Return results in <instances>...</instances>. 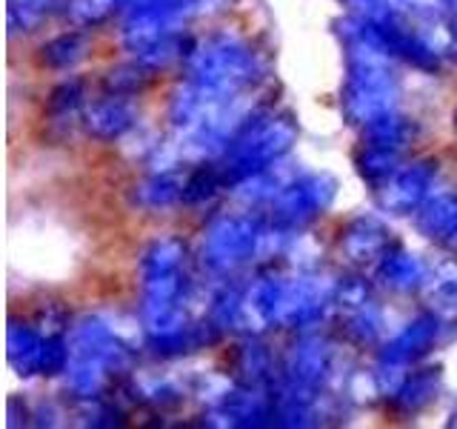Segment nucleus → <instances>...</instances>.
I'll use <instances>...</instances> for the list:
<instances>
[{"label": "nucleus", "instance_id": "f257e3e1", "mask_svg": "<svg viewBox=\"0 0 457 429\" xmlns=\"http://www.w3.org/2000/svg\"><path fill=\"white\" fill-rule=\"evenodd\" d=\"M69 352L71 358L66 366V383L71 395L83 400L100 398L112 375L132 366V349L114 335L106 321L95 318V315H86L71 326Z\"/></svg>", "mask_w": 457, "mask_h": 429}, {"label": "nucleus", "instance_id": "f03ea898", "mask_svg": "<svg viewBox=\"0 0 457 429\" xmlns=\"http://www.w3.org/2000/svg\"><path fill=\"white\" fill-rule=\"evenodd\" d=\"M186 72L189 83L220 97H237L263 75L254 49L232 35H212L195 43L192 55L186 57Z\"/></svg>", "mask_w": 457, "mask_h": 429}, {"label": "nucleus", "instance_id": "7ed1b4c3", "mask_svg": "<svg viewBox=\"0 0 457 429\" xmlns=\"http://www.w3.org/2000/svg\"><path fill=\"white\" fill-rule=\"evenodd\" d=\"M275 232H280L278 226L266 229V223L254 214H226V218L212 221L204 232L200 261L214 275H228V272L246 266L254 255H261Z\"/></svg>", "mask_w": 457, "mask_h": 429}, {"label": "nucleus", "instance_id": "20e7f679", "mask_svg": "<svg viewBox=\"0 0 457 429\" xmlns=\"http://www.w3.org/2000/svg\"><path fill=\"white\" fill-rule=\"evenodd\" d=\"M443 318L435 312H423L414 321H409L400 332L386 343L383 352L378 355L375 366V386L383 395H395L400 390V383L406 381L409 366H414L435 349V343L440 338Z\"/></svg>", "mask_w": 457, "mask_h": 429}, {"label": "nucleus", "instance_id": "39448f33", "mask_svg": "<svg viewBox=\"0 0 457 429\" xmlns=\"http://www.w3.org/2000/svg\"><path fill=\"white\" fill-rule=\"evenodd\" d=\"M335 192H337V181L332 175H323V172L320 175L292 178L269 204L271 226H278L286 235L297 232V229L309 226L314 218H320L328 209V204L335 200Z\"/></svg>", "mask_w": 457, "mask_h": 429}, {"label": "nucleus", "instance_id": "423d86ee", "mask_svg": "<svg viewBox=\"0 0 457 429\" xmlns=\"http://www.w3.org/2000/svg\"><path fill=\"white\" fill-rule=\"evenodd\" d=\"M435 178H437V161H432V157H420V161L397 166L395 175L378 186L380 206L392 214L418 212L426 204V198L432 195Z\"/></svg>", "mask_w": 457, "mask_h": 429}, {"label": "nucleus", "instance_id": "0eeeda50", "mask_svg": "<svg viewBox=\"0 0 457 429\" xmlns=\"http://www.w3.org/2000/svg\"><path fill=\"white\" fill-rule=\"evenodd\" d=\"M332 364H335V349L323 338H303L300 343H295L289 358H286L283 378L306 386V390L320 392L328 375H332Z\"/></svg>", "mask_w": 457, "mask_h": 429}, {"label": "nucleus", "instance_id": "6e6552de", "mask_svg": "<svg viewBox=\"0 0 457 429\" xmlns=\"http://www.w3.org/2000/svg\"><path fill=\"white\" fill-rule=\"evenodd\" d=\"M392 249V229L375 214H361L340 232V252L354 264H378Z\"/></svg>", "mask_w": 457, "mask_h": 429}, {"label": "nucleus", "instance_id": "1a4fd4ad", "mask_svg": "<svg viewBox=\"0 0 457 429\" xmlns=\"http://www.w3.org/2000/svg\"><path fill=\"white\" fill-rule=\"evenodd\" d=\"M83 129L95 140H118L135 126L137 112L123 95H106L83 109Z\"/></svg>", "mask_w": 457, "mask_h": 429}, {"label": "nucleus", "instance_id": "9d476101", "mask_svg": "<svg viewBox=\"0 0 457 429\" xmlns=\"http://www.w3.org/2000/svg\"><path fill=\"white\" fill-rule=\"evenodd\" d=\"M418 218V232L443 247L457 249V195L454 192H437L428 195L426 204L414 212Z\"/></svg>", "mask_w": 457, "mask_h": 429}, {"label": "nucleus", "instance_id": "9b49d317", "mask_svg": "<svg viewBox=\"0 0 457 429\" xmlns=\"http://www.w3.org/2000/svg\"><path fill=\"white\" fill-rule=\"evenodd\" d=\"M428 278V266L420 261L418 255H411L400 247H392L378 261V281L389 286L392 292H414L423 290Z\"/></svg>", "mask_w": 457, "mask_h": 429}, {"label": "nucleus", "instance_id": "f8f14e48", "mask_svg": "<svg viewBox=\"0 0 457 429\" xmlns=\"http://www.w3.org/2000/svg\"><path fill=\"white\" fill-rule=\"evenodd\" d=\"M6 343H9V364L18 369V375L23 378L40 375V358H43V347H46V332H40L37 326L26 321L12 318Z\"/></svg>", "mask_w": 457, "mask_h": 429}, {"label": "nucleus", "instance_id": "ddd939ff", "mask_svg": "<svg viewBox=\"0 0 457 429\" xmlns=\"http://www.w3.org/2000/svg\"><path fill=\"white\" fill-rule=\"evenodd\" d=\"M426 304L435 315H440L443 321L457 318V261H437L428 269V278L423 283Z\"/></svg>", "mask_w": 457, "mask_h": 429}, {"label": "nucleus", "instance_id": "4468645a", "mask_svg": "<svg viewBox=\"0 0 457 429\" xmlns=\"http://www.w3.org/2000/svg\"><path fill=\"white\" fill-rule=\"evenodd\" d=\"M183 186L186 175H180V172H157V175L146 178L135 189V204L152 212L171 209L183 204Z\"/></svg>", "mask_w": 457, "mask_h": 429}, {"label": "nucleus", "instance_id": "2eb2a0df", "mask_svg": "<svg viewBox=\"0 0 457 429\" xmlns=\"http://www.w3.org/2000/svg\"><path fill=\"white\" fill-rule=\"evenodd\" d=\"M86 52H89V38L83 32H63L40 46V63L57 72H69L83 61Z\"/></svg>", "mask_w": 457, "mask_h": 429}, {"label": "nucleus", "instance_id": "dca6fc26", "mask_svg": "<svg viewBox=\"0 0 457 429\" xmlns=\"http://www.w3.org/2000/svg\"><path fill=\"white\" fill-rule=\"evenodd\" d=\"M440 392V375L437 369H418L406 375V381L400 383V390L392 395L395 404L403 412H420L428 407Z\"/></svg>", "mask_w": 457, "mask_h": 429}, {"label": "nucleus", "instance_id": "f3484780", "mask_svg": "<svg viewBox=\"0 0 457 429\" xmlns=\"http://www.w3.org/2000/svg\"><path fill=\"white\" fill-rule=\"evenodd\" d=\"M235 369L240 375V383L257 386V383H263V381L271 378V355H269V349L263 347L261 341L246 338L240 343V349H237Z\"/></svg>", "mask_w": 457, "mask_h": 429}, {"label": "nucleus", "instance_id": "a211bd4d", "mask_svg": "<svg viewBox=\"0 0 457 429\" xmlns=\"http://www.w3.org/2000/svg\"><path fill=\"white\" fill-rule=\"evenodd\" d=\"M357 172L366 183H371L378 189L380 183L389 181L397 166H400V152L395 149H383V147H371V143H363V149L357 152Z\"/></svg>", "mask_w": 457, "mask_h": 429}, {"label": "nucleus", "instance_id": "6ab92c4d", "mask_svg": "<svg viewBox=\"0 0 457 429\" xmlns=\"http://www.w3.org/2000/svg\"><path fill=\"white\" fill-rule=\"evenodd\" d=\"M343 315H346V335L354 343H361V347L375 343L383 335V315L375 307V300H369V304H363V307H354Z\"/></svg>", "mask_w": 457, "mask_h": 429}, {"label": "nucleus", "instance_id": "aec40b11", "mask_svg": "<svg viewBox=\"0 0 457 429\" xmlns=\"http://www.w3.org/2000/svg\"><path fill=\"white\" fill-rule=\"evenodd\" d=\"M83 80H66L61 83L49 97V114L54 123H66V121H75L83 118Z\"/></svg>", "mask_w": 457, "mask_h": 429}, {"label": "nucleus", "instance_id": "412c9836", "mask_svg": "<svg viewBox=\"0 0 457 429\" xmlns=\"http://www.w3.org/2000/svg\"><path fill=\"white\" fill-rule=\"evenodd\" d=\"M149 66H143L140 61L132 63V66H120V69H114L109 72V78H106V92L109 95H137L143 86L149 83Z\"/></svg>", "mask_w": 457, "mask_h": 429}, {"label": "nucleus", "instance_id": "4be33fe9", "mask_svg": "<svg viewBox=\"0 0 457 429\" xmlns=\"http://www.w3.org/2000/svg\"><path fill=\"white\" fill-rule=\"evenodd\" d=\"M452 118H454V132H457V106H454V114H452Z\"/></svg>", "mask_w": 457, "mask_h": 429}]
</instances>
